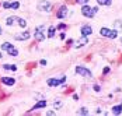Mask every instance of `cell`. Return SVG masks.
<instances>
[{
    "mask_svg": "<svg viewBox=\"0 0 122 116\" xmlns=\"http://www.w3.org/2000/svg\"><path fill=\"white\" fill-rule=\"evenodd\" d=\"M97 11H98V7H91L88 4H83V7H81V14L86 18H93Z\"/></svg>",
    "mask_w": 122,
    "mask_h": 116,
    "instance_id": "1",
    "label": "cell"
},
{
    "mask_svg": "<svg viewBox=\"0 0 122 116\" xmlns=\"http://www.w3.org/2000/svg\"><path fill=\"white\" fill-rule=\"evenodd\" d=\"M100 35L104 36V38L115 39V38H118V31H117L115 28H114V29H110V28H107V27H102V28L100 29Z\"/></svg>",
    "mask_w": 122,
    "mask_h": 116,
    "instance_id": "2",
    "label": "cell"
},
{
    "mask_svg": "<svg viewBox=\"0 0 122 116\" xmlns=\"http://www.w3.org/2000/svg\"><path fill=\"white\" fill-rule=\"evenodd\" d=\"M34 38L37 39L38 42L45 39V25H38L34 31Z\"/></svg>",
    "mask_w": 122,
    "mask_h": 116,
    "instance_id": "3",
    "label": "cell"
},
{
    "mask_svg": "<svg viewBox=\"0 0 122 116\" xmlns=\"http://www.w3.org/2000/svg\"><path fill=\"white\" fill-rule=\"evenodd\" d=\"M76 73H77L79 76L87 77V78H91V77H93V73L90 71V69H87L84 66H77V67H76Z\"/></svg>",
    "mask_w": 122,
    "mask_h": 116,
    "instance_id": "4",
    "label": "cell"
},
{
    "mask_svg": "<svg viewBox=\"0 0 122 116\" xmlns=\"http://www.w3.org/2000/svg\"><path fill=\"white\" fill-rule=\"evenodd\" d=\"M37 7H38L39 11H45V13H48V11L52 10V4H51V1H48V0H42V1H39Z\"/></svg>",
    "mask_w": 122,
    "mask_h": 116,
    "instance_id": "5",
    "label": "cell"
},
{
    "mask_svg": "<svg viewBox=\"0 0 122 116\" xmlns=\"http://www.w3.org/2000/svg\"><path fill=\"white\" fill-rule=\"evenodd\" d=\"M65 81H66V77L62 76L61 78H48L46 84H48L49 87H58V85H62Z\"/></svg>",
    "mask_w": 122,
    "mask_h": 116,
    "instance_id": "6",
    "label": "cell"
},
{
    "mask_svg": "<svg viewBox=\"0 0 122 116\" xmlns=\"http://www.w3.org/2000/svg\"><path fill=\"white\" fill-rule=\"evenodd\" d=\"M67 13H69L67 7H66V6H61V7L58 9V11H56V17H58L59 20H63V18L67 17Z\"/></svg>",
    "mask_w": 122,
    "mask_h": 116,
    "instance_id": "7",
    "label": "cell"
},
{
    "mask_svg": "<svg viewBox=\"0 0 122 116\" xmlns=\"http://www.w3.org/2000/svg\"><path fill=\"white\" fill-rule=\"evenodd\" d=\"M80 32H81L83 36H90V35L93 34V28H91L88 24H84V25L80 28Z\"/></svg>",
    "mask_w": 122,
    "mask_h": 116,
    "instance_id": "8",
    "label": "cell"
},
{
    "mask_svg": "<svg viewBox=\"0 0 122 116\" xmlns=\"http://www.w3.org/2000/svg\"><path fill=\"white\" fill-rule=\"evenodd\" d=\"M30 36H31V34H30L28 31H24V32H21V34L14 35V39H15V41H27V39H30Z\"/></svg>",
    "mask_w": 122,
    "mask_h": 116,
    "instance_id": "9",
    "label": "cell"
},
{
    "mask_svg": "<svg viewBox=\"0 0 122 116\" xmlns=\"http://www.w3.org/2000/svg\"><path fill=\"white\" fill-rule=\"evenodd\" d=\"M46 105H48L46 99H41V101H38L37 104H35L34 106H32V108H31V111H37V109H44V108H46Z\"/></svg>",
    "mask_w": 122,
    "mask_h": 116,
    "instance_id": "10",
    "label": "cell"
},
{
    "mask_svg": "<svg viewBox=\"0 0 122 116\" xmlns=\"http://www.w3.org/2000/svg\"><path fill=\"white\" fill-rule=\"evenodd\" d=\"M0 82L4 84V85H14L15 84V78H13V77H1Z\"/></svg>",
    "mask_w": 122,
    "mask_h": 116,
    "instance_id": "11",
    "label": "cell"
},
{
    "mask_svg": "<svg viewBox=\"0 0 122 116\" xmlns=\"http://www.w3.org/2000/svg\"><path fill=\"white\" fill-rule=\"evenodd\" d=\"M87 44H88V36H83V35H81V38L76 42V48L79 49V48L84 46V45H87Z\"/></svg>",
    "mask_w": 122,
    "mask_h": 116,
    "instance_id": "12",
    "label": "cell"
},
{
    "mask_svg": "<svg viewBox=\"0 0 122 116\" xmlns=\"http://www.w3.org/2000/svg\"><path fill=\"white\" fill-rule=\"evenodd\" d=\"M112 113H114V115H117V116L121 115V113H122V104L112 106Z\"/></svg>",
    "mask_w": 122,
    "mask_h": 116,
    "instance_id": "13",
    "label": "cell"
},
{
    "mask_svg": "<svg viewBox=\"0 0 122 116\" xmlns=\"http://www.w3.org/2000/svg\"><path fill=\"white\" fill-rule=\"evenodd\" d=\"M14 23H17V17H15V15H10V17L6 18V24H7L9 27H13Z\"/></svg>",
    "mask_w": 122,
    "mask_h": 116,
    "instance_id": "14",
    "label": "cell"
},
{
    "mask_svg": "<svg viewBox=\"0 0 122 116\" xmlns=\"http://www.w3.org/2000/svg\"><path fill=\"white\" fill-rule=\"evenodd\" d=\"M7 53L10 55V56H13V58H15V56H18V49L15 46H11L9 50H7Z\"/></svg>",
    "mask_w": 122,
    "mask_h": 116,
    "instance_id": "15",
    "label": "cell"
},
{
    "mask_svg": "<svg viewBox=\"0 0 122 116\" xmlns=\"http://www.w3.org/2000/svg\"><path fill=\"white\" fill-rule=\"evenodd\" d=\"M3 70H7V71H17V66H15V64H3Z\"/></svg>",
    "mask_w": 122,
    "mask_h": 116,
    "instance_id": "16",
    "label": "cell"
},
{
    "mask_svg": "<svg viewBox=\"0 0 122 116\" xmlns=\"http://www.w3.org/2000/svg\"><path fill=\"white\" fill-rule=\"evenodd\" d=\"M55 32H56V27L51 25L48 28V38H53V36H55Z\"/></svg>",
    "mask_w": 122,
    "mask_h": 116,
    "instance_id": "17",
    "label": "cell"
},
{
    "mask_svg": "<svg viewBox=\"0 0 122 116\" xmlns=\"http://www.w3.org/2000/svg\"><path fill=\"white\" fill-rule=\"evenodd\" d=\"M98 6H111L112 4V0H97Z\"/></svg>",
    "mask_w": 122,
    "mask_h": 116,
    "instance_id": "18",
    "label": "cell"
},
{
    "mask_svg": "<svg viewBox=\"0 0 122 116\" xmlns=\"http://www.w3.org/2000/svg\"><path fill=\"white\" fill-rule=\"evenodd\" d=\"M114 27H115L117 31H121L122 32V20H117V21L114 23Z\"/></svg>",
    "mask_w": 122,
    "mask_h": 116,
    "instance_id": "19",
    "label": "cell"
},
{
    "mask_svg": "<svg viewBox=\"0 0 122 116\" xmlns=\"http://www.w3.org/2000/svg\"><path fill=\"white\" fill-rule=\"evenodd\" d=\"M17 23H18V25H20L21 28H25V27H27V21H25L24 18H20V17H17Z\"/></svg>",
    "mask_w": 122,
    "mask_h": 116,
    "instance_id": "20",
    "label": "cell"
},
{
    "mask_svg": "<svg viewBox=\"0 0 122 116\" xmlns=\"http://www.w3.org/2000/svg\"><path fill=\"white\" fill-rule=\"evenodd\" d=\"M62 101H55V102H53V108H55V109H61L62 108Z\"/></svg>",
    "mask_w": 122,
    "mask_h": 116,
    "instance_id": "21",
    "label": "cell"
},
{
    "mask_svg": "<svg viewBox=\"0 0 122 116\" xmlns=\"http://www.w3.org/2000/svg\"><path fill=\"white\" fill-rule=\"evenodd\" d=\"M77 113H79V115H88V111H87L86 108H81V109L77 111Z\"/></svg>",
    "mask_w": 122,
    "mask_h": 116,
    "instance_id": "22",
    "label": "cell"
},
{
    "mask_svg": "<svg viewBox=\"0 0 122 116\" xmlns=\"http://www.w3.org/2000/svg\"><path fill=\"white\" fill-rule=\"evenodd\" d=\"M1 6H3V9H11V1H4V3H1Z\"/></svg>",
    "mask_w": 122,
    "mask_h": 116,
    "instance_id": "23",
    "label": "cell"
},
{
    "mask_svg": "<svg viewBox=\"0 0 122 116\" xmlns=\"http://www.w3.org/2000/svg\"><path fill=\"white\" fill-rule=\"evenodd\" d=\"M18 7H20V3H18V1H11V9L13 10H17Z\"/></svg>",
    "mask_w": 122,
    "mask_h": 116,
    "instance_id": "24",
    "label": "cell"
},
{
    "mask_svg": "<svg viewBox=\"0 0 122 116\" xmlns=\"http://www.w3.org/2000/svg\"><path fill=\"white\" fill-rule=\"evenodd\" d=\"M66 28H67V25H66V24H59V25H56V29H62V31H63V29H66Z\"/></svg>",
    "mask_w": 122,
    "mask_h": 116,
    "instance_id": "25",
    "label": "cell"
},
{
    "mask_svg": "<svg viewBox=\"0 0 122 116\" xmlns=\"http://www.w3.org/2000/svg\"><path fill=\"white\" fill-rule=\"evenodd\" d=\"M93 88H94V91H96V92H100V91H101V87H100L98 84H94V87H93Z\"/></svg>",
    "mask_w": 122,
    "mask_h": 116,
    "instance_id": "26",
    "label": "cell"
},
{
    "mask_svg": "<svg viewBox=\"0 0 122 116\" xmlns=\"http://www.w3.org/2000/svg\"><path fill=\"white\" fill-rule=\"evenodd\" d=\"M110 67H108V66H107V67H104V70H102V74H108V73H110Z\"/></svg>",
    "mask_w": 122,
    "mask_h": 116,
    "instance_id": "27",
    "label": "cell"
},
{
    "mask_svg": "<svg viewBox=\"0 0 122 116\" xmlns=\"http://www.w3.org/2000/svg\"><path fill=\"white\" fill-rule=\"evenodd\" d=\"M88 1H90V0H80L79 4H88Z\"/></svg>",
    "mask_w": 122,
    "mask_h": 116,
    "instance_id": "28",
    "label": "cell"
},
{
    "mask_svg": "<svg viewBox=\"0 0 122 116\" xmlns=\"http://www.w3.org/2000/svg\"><path fill=\"white\" fill-rule=\"evenodd\" d=\"M39 63H41V64H42V66H46V60H41V62H39Z\"/></svg>",
    "mask_w": 122,
    "mask_h": 116,
    "instance_id": "29",
    "label": "cell"
},
{
    "mask_svg": "<svg viewBox=\"0 0 122 116\" xmlns=\"http://www.w3.org/2000/svg\"><path fill=\"white\" fill-rule=\"evenodd\" d=\"M65 38H66V35H65L63 32H62V34H61V39H65Z\"/></svg>",
    "mask_w": 122,
    "mask_h": 116,
    "instance_id": "30",
    "label": "cell"
},
{
    "mask_svg": "<svg viewBox=\"0 0 122 116\" xmlns=\"http://www.w3.org/2000/svg\"><path fill=\"white\" fill-rule=\"evenodd\" d=\"M3 34V29H1V27H0V35Z\"/></svg>",
    "mask_w": 122,
    "mask_h": 116,
    "instance_id": "31",
    "label": "cell"
},
{
    "mask_svg": "<svg viewBox=\"0 0 122 116\" xmlns=\"http://www.w3.org/2000/svg\"><path fill=\"white\" fill-rule=\"evenodd\" d=\"M1 58H3V55H1V52H0V59H1Z\"/></svg>",
    "mask_w": 122,
    "mask_h": 116,
    "instance_id": "32",
    "label": "cell"
},
{
    "mask_svg": "<svg viewBox=\"0 0 122 116\" xmlns=\"http://www.w3.org/2000/svg\"><path fill=\"white\" fill-rule=\"evenodd\" d=\"M76 1H77V3H79V1H80V0H76Z\"/></svg>",
    "mask_w": 122,
    "mask_h": 116,
    "instance_id": "33",
    "label": "cell"
}]
</instances>
